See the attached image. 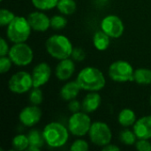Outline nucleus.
Instances as JSON below:
<instances>
[{
  "instance_id": "f3484780",
  "label": "nucleus",
  "mask_w": 151,
  "mask_h": 151,
  "mask_svg": "<svg viewBox=\"0 0 151 151\" xmlns=\"http://www.w3.org/2000/svg\"><path fill=\"white\" fill-rule=\"evenodd\" d=\"M81 90V88L78 84L77 81H70L65 82L61 87L59 96L64 101L69 102L73 99H75L79 96Z\"/></svg>"
},
{
  "instance_id": "a878e982",
  "label": "nucleus",
  "mask_w": 151,
  "mask_h": 151,
  "mask_svg": "<svg viewBox=\"0 0 151 151\" xmlns=\"http://www.w3.org/2000/svg\"><path fill=\"white\" fill-rule=\"evenodd\" d=\"M67 25V19L63 14L53 15L50 18V27L54 30L64 29Z\"/></svg>"
},
{
  "instance_id": "bb28decb",
  "label": "nucleus",
  "mask_w": 151,
  "mask_h": 151,
  "mask_svg": "<svg viewBox=\"0 0 151 151\" xmlns=\"http://www.w3.org/2000/svg\"><path fill=\"white\" fill-rule=\"evenodd\" d=\"M29 102L34 105H40L43 101V93L40 88H33L29 93Z\"/></svg>"
},
{
  "instance_id": "393cba45",
  "label": "nucleus",
  "mask_w": 151,
  "mask_h": 151,
  "mask_svg": "<svg viewBox=\"0 0 151 151\" xmlns=\"http://www.w3.org/2000/svg\"><path fill=\"white\" fill-rule=\"evenodd\" d=\"M58 1L59 0H31V3L35 9L46 12L57 7Z\"/></svg>"
},
{
  "instance_id": "0eeeda50",
  "label": "nucleus",
  "mask_w": 151,
  "mask_h": 151,
  "mask_svg": "<svg viewBox=\"0 0 151 151\" xmlns=\"http://www.w3.org/2000/svg\"><path fill=\"white\" fill-rule=\"evenodd\" d=\"M88 137L92 144L103 148L111 142L112 132L105 122L95 121L92 123L89 129Z\"/></svg>"
},
{
  "instance_id": "a211bd4d",
  "label": "nucleus",
  "mask_w": 151,
  "mask_h": 151,
  "mask_svg": "<svg viewBox=\"0 0 151 151\" xmlns=\"http://www.w3.org/2000/svg\"><path fill=\"white\" fill-rule=\"evenodd\" d=\"M29 147L27 150L29 151H40V150L45 144V141L42 135V132L38 129H31L27 134Z\"/></svg>"
},
{
  "instance_id": "72a5a7b5",
  "label": "nucleus",
  "mask_w": 151,
  "mask_h": 151,
  "mask_svg": "<svg viewBox=\"0 0 151 151\" xmlns=\"http://www.w3.org/2000/svg\"><path fill=\"white\" fill-rule=\"evenodd\" d=\"M9 50H10V47H9L7 41L5 40V38L1 37V39H0V57L7 56L9 53Z\"/></svg>"
},
{
  "instance_id": "7ed1b4c3",
  "label": "nucleus",
  "mask_w": 151,
  "mask_h": 151,
  "mask_svg": "<svg viewBox=\"0 0 151 151\" xmlns=\"http://www.w3.org/2000/svg\"><path fill=\"white\" fill-rule=\"evenodd\" d=\"M42 135L45 144H47L50 148L59 149L67 143L70 132L68 127L64 126L62 123L52 121L44 127Z\"/></svg>"
},
{
  "instance_id": "c9c22d12",
  "label": "nucleus",
  "mask_w": 151,
  "mask_h": 151,
  "mask_svg": "<svg viewBox=\"0 0 151 151\" xmlns=\"http://www.w3.org/2000/svg\"><path fill=\"white\" fill-rule=\"evenodd\" d=\"M150 106H151V96H150Z\"/></svg>"
},
{
  "instance_id": "423d86ee",
  "label": "nucleus",
  "mask_w": 151,
  "mask_h": 151,
  "mask_svg": "<svg viewBox=\"0 0 151 151\" xmlns=\"http://www.w3.org/2000/svg\"><path fill=\"white\" fill-rule=\"evenodd\" d=\"M134 69L126 60H116L111 63L108 69V75L111 81L119 83L134 81Z\"/></svg>"
},
{
  "instance_id": "f8f14e48",
  "label": "nucleus",
  "mask_w": 151,
  "mask_h": 151,
  "mask_svg": "<svg viewBox=\"0 0 151 151\" xmlns=\"http://www.w3.org/2000/svg\"><path fill=\"white\" fill-rule=\"evenodd\" d=\"M27 20L32 30L39 33L48 31L50 27V18L42 11H35L30 12L27 16Z\"/></svg>"
},
{
  "instance_id": "c85d7f7f",
  "label": "nucleus",
  "mask_w": 151,
  "mask_h": 151,
  "mask_svg": "<svg viewBox=\"0 0 151 151\" xmlns=\"http://www.w3.org/2000/svg\"><path fill=\"white\" fill-rule=\"evenodd\" d=\"M70 150L72 151H88L89 150V144L83 139H77L72 143Z\"/></svg>"
},
{
  "instance_id": "2f4dec72",
  "label": "nucleus",
  "mask_w": 151,
  "mask_h": 151,
  "mask_svg": "<svg viewBox=\"0 0 151 151\" xmlns=\"http://www.w3.org/2000/svg\"><path fill=\"white\" fill-rule=\"evenodd\" d=\"M135 148L138 151H151V142L148 139H138Z\"/></svg>"
},
{
  "instance_id": "b1692460",
  "label": "nucleus",
  "mask_w": 151,
  "mask_h": 151,
  "mask_svg": "<svg viewBox=\"0 0 151 151\" xmlns=\"http://www.w3.org/2000/svg\"><path fill=\"white\" fill-rule=\"evenodd\" d=\"M137 140L138 138L134 130H130L127 127H126L119 133V141L127 146L135 145Z\"/></svg>"
},
{
  "instance_id": "412c9836",
  "label": "nucleus",
  "mask_w": 151,
  "mask_h": 151,
  "mask_svg": "<svg viewBox=\"0 0 151 151\" xmlns=\"http://www.w3.org/2000/svg\"><path fill=\"white\" fill-rule=\"evenodd\" d=\"M134 81L139 85H150L151 70L149 68H138L134 70Z\"/></svg>"
},
{
  "instance_id": "4468645a",
  "label": "nucleus",
  "mask_w": 151,
  "mask_h": 151,
  "mask_svg": "<svg viewBox=\"0 0 151 151\" xmlns=\"http://www.w3.org/2000/svg\"><path fill=\"white\" fill-rule=\"evenodd\" d=\"M75 61L71 58L59 60L55 68V76L60 81H66L71 79L75 72Z\"/></svg>"
},
{
  "instance_id": "4c0bfd02",
  "label": "nucleus",
  "mask_w": 151,
  "mask_h": 151,
  "mask_svg": "<svg viewBox=\"0 0 151 151\" xmlns=\"http://www.w3.org/2000/svg\"><path fill=\"white\" fill-rule=\"evenodd\" d=\"M0 1H3V0H0Z\"/></svg>"
},
{
  "instance_id": "9d476101",
  "label": "nucleus",
  "mask_w": 151,
  "mask_h": 151,
  "mask_svg": "<svg viewBox=\"0 0 151 151\" xmlns=\"http://www.w3.org/2000/svg\"><path fill=\"white\" fill-rule=\"evenodd\" d=\"M100 27L105 34L113 39L121 37L125 31V26L122 19L114 14H109L104 17L101 20Z\"/></svg>"
},
{
  "instance_id": "f257e3e1",
  "label": "nucleus",
  "mask_w": 151,
  "mask_h": 151,
  "mask_svg": "<svg viewBox=\"0 0 151 151\" xmlns=\"http://www.w3.org/2000/svg\"><path fill=\"white\" fill-rule=\"evenodd\" d=\"M76 81L81 90L88 92H98L106 85L104 73L94 66H87L81 69L77 75Z\"/></svg>"
},
{
  "instance_id": "6ab92c4d",
  "label": "nucleus",
  "mask_w": 151,
  "mask_h": 151,
  "mask_svg": "<svg viewBox=\"0 0 151 151\" xmlns=\"http://www.w3.org/2000/svg\"><path fill=\"white\" fill-rule=\"evenodd\" d=\"M136 114L134 111L130 108H124L122 109L119 115H118V122L123 127H133L136 122Z\"/></svg>"
},
{
  "instance_id": "c756f323",
  "label": "nucleus",
  "mask_w": 151,
  "mask_h": 151,
  "mask_svg": "<svg viewBox=\"0 0 151 151\" xmlns=\"http://www.w3.org/2000/svg\"><path fill=\"white\" fill-rule=\"evenodd\" d=\"M12 61L9 58V56H3L0 57V73L4 74L5 73L9 72L12 65Z\"/></svg>"
},
{
  "instance_id": "9b49d317",
  "label": "nucleus",
  "mask_w": 151,
  "mask_h": 151,
  "mask_svg": "<svg viewBox=\"0 0 151 151\" xmlns=\"http://www.w3.org/2000/svg\"><path fill=\"white\" fill-rule=\"evenodd\" d=\"M42 111L39 105H27L19 113V121L26 127H33L40 122Z\"/></svg>"
},
{
  "instance_id": "cd10ccee",
  "label": "nucleus",
  "mask_w": 151,
  "mask_h": 151,
  "mask_svg": "<svg viewBox=\"0 0 151 151\" xmlns=\"http://www.w3.org/2000/svg\"><path fill=\"white\" fill-rule=\"evenodd\" d=\"M16 17V15L10 10L2 8L0 11V26L7 27Z\"/></svg>"
},
{
  "instance_id": "dca6fc26",
  "label": "nucleus",
  "mask_w": 151,
  "mask_h": 151,
  "mask_svg": "<svg viewBox=\"0 0 151 151\" xmlns=\"http://www.w3.org/2000/svg\"><path fill=\"white\" fill-rule=\"evenodd\" d=\"M102 104V97L98 92H89L81 101V111L87 113H93L97 111Z\"/></svg>"
},
{
  "instance_id": "f03ea898",
  "label": "nucleus",
  "mask_w": 151,
  "mask_h": 151,
  "mask_svg": "<svg viewBox=\"0 0 151 151\" xmlns=\"http://www.w3.org/2000/svg\"><path fill=\"white\" fill-rule=\"evenodd\" d=\"M45 49L51 58L59 61L71 58L73 46L67 36L60 34H55L46 40Z\"/></svg>"
},
{
  "instance_id": "4be33fe9",
  "label": "nucleus",
  "mask_w": 151,
  "mask_h": 151,
  "mask_svg": "<svg viewBox=\"0 0 151 151\" xmlns=\"http://www.w3.org/2000/svg\"><path fill=\"white\" fill-rule=\"evenodd\" d=\"M29 147V141L27 134H19L15 135L12 140V150L23 151Z\"/></svg>"
},
{
  "instance_id": "7c9ffc66",
  "label": "nucleus",
  "mask_w": 151,
  "mask_h": 151,
  "mask_svg": "<svg viewBox=\"0 0 151 151\" xmlns=\"http://www.w3.org/2000/svg\"><path fill=\"white\" fill-rule=\"evenodd\" d=\"M86 58V52L83 49L76 47L73 48L72 55H71V58L75 61V62H81L85 59Z\"/></svg>"
},
{
  "instance_id": "2eb2a0df",
  "label": "nucleus",
  "mask_w": 151,
  "mask_h": 151,
  "mask_svg": "<svg viewBox=\"0 0 151 151\" xmlns=\"http://www.w3.org/2000/svg\"><path fill=\"white\" fill-rule=\"evenodd\" d=\"M133 130L138 139H151V115L143 116L136 120Z\"/></svg>"
},
{
  "instance_id": "aec40b11",
  "label": "nucleus",
  "mask_w": 151,
  "mask_h": 151,
  "mask_svg": "<svg viewBox=\"0 0 151 151\" xmlns=\"http://www.w3.org/2000/svg\"><path fill=\"white\" fill-rule=\"evenodd\" d=\"M94 47L100 51H104L107 50L111 44V37L105 34L102 29L96 31L92 38Z\"/></svg>"
},
{
  "instance_id": "1a4fd4ad",
  "label": "nucleus",
  "mask_w": 151,
  "mask_h": 151,
  "mask_svg": "<svg viewBox=\"0 0 151 151\" xmlns=\"http://www.w3.org/2000/svg\"><path fill=\"white\" fill-rule=\"evenodd\" d=\"M34 88L31 73L26 71H19L12 74L8 81V88L18 95L25 94Z\"/></svg>"
},
{
  "instance_id": "ddd939ff",
  "label": "nucleus",
  "mask_w": 151,
  "mask_h": 151,
  "mask_svg": "<svg viewBox=\"0 0 151 151\" xmlns=\"http://www.w3.org/2000/svg\"><path fill=\"white\" fill-rule=\"evenodd\" d=\"M51 73L52 71L49 64L45 62L37 64L31 73L34 88H41L48 83L51 77Z\"/></svg>"
},
{
  "instance_id": "f704fd0d",
  "label": "nucleus",
  "mask_w": 151,
  "mask_h": 151,
  "mask_svg": "<svg viewBox=\"0 0 151 151\" xmlns=\"http://www.w3.org/2000/svg\"><path fill=\"white\" fill-rule=\"evenodd\" d=\"M102 150L104 151H119L120 148L119 146H117L116 144H112L111 142L109 143L108 145L104 146L102 148Z\"/></svg>"
},
{
  "instance_id": "6e6552de",
  "label": "nucleus",
  "mask_w": 151,
  "mask_h": 151,
  "mask_svg": "<svg viewBox=\"0 0 151 151\" xmlns=\"http://www.w3.org/2000/svg\"><path fill=\"white\" fill-rule=\"evenodd\" d=\"M8 56L13 65L20 67L27 66L30 65L34 59V51L26 42L13 43L10 48Z\"/></svg>"
},
{
  "instance_id": "5701e85b",
  "label": "nucleus",
  "mask_w": 151,
  "mask_h": 151,
  "mask_svg": "<svg viewBox=\"0 0 151 151\" xmlns=\"http://www.w3.org/2000/svg\"><path fill=\"white\" fill-rule=\"evenodd\" d=\"M77 8V4L74 0H59L57 5V9L63 15L73 14Z\"/></svg>"
},
{
  "instance_id": "e433bc0d",
  "label": "nucleus",
  "mask_w": 151,
  "mask_h": 151,
  "mask_svg": "<svg viewBox=\"0 0 151 151\" xmlns=\"http://www.w3.org/2000/svg\"><path fill=\"white\" fill-rule=\"evenodd\" d=\"M100 1H103V2H106V1H108V0H100Z\"/></svg>"
},
{
  "instance_id": "473e14b6",
  "label": "nucleus",
  "mask_w": 151,
  "mask_h": 151,
  "mask_svg": "<svg viewBox=\"0 0 151 151\" xmlns=\"http://www.w3.org/2000/svg\"><path fill=\"white\" fill-rule=\"evenodd\" d=\"M68 110L69 111H71L72 113H75V112H78L80 111H81V102L78 101L76 98L75 99H73L71 101L68 102Z\"/></svg>"
},
{
  "instance_id": "39448f33",
  "label": "nucleus",
  "mask_w": 151,
  "mask_h": 151,
  "mask_svg": "<svg viewBox=\"0 0 151 151\" xmlns=\"http://www.w3.org/2000/svg\"><path fill=\"white\" fill-rule=\"evenodd\" d=\"M92 123L88 113L80 111L70 116L67 122V127L70 134L73 136L83 137L88 134Z\"/></svg>"
},
{
  "instance_id": "20e7f679",
  "label": "nucleus",
  "mask_w": 151,
  "mask_h": 151,
  "mask_svg": "<svg viewBox=\"0 0 151 151\" xmlns=\"http://www.w3.org/2000/svg\"><path fill=\"white\" fill-rule=\"evenodd\" d=\"M32 28L27 17L16 16L6 27L7 39L12 43L26 42L29 38Z\"/></svg>"
}]
</instances>
